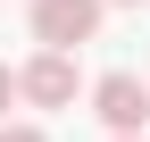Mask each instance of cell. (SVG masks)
Returning a JSON list of instances; mask_svg holds the SVG:
<instances>
[{
	"label": "cell",
	"instance_id": "2",
	"mask_svg": "<svg viewBox=\"0 0 150 142\" xmlns=\"http://www.w3.org/2000/svg\"><path fill=\"white\" fill-rule=\"evenodd\" d=\"M92 117H100L108 134H142V117H150V84L125 75V67H117V75H100V84H92Z\"/></svg>",
	"mask_w": 150,
	"mask_h": 142
},
{
	"label": "cell",
	"instance_id": "6",
	"mask_svg": "<svg viewBox=\"0 0 150 142\" xmlns=\"http://www.w3.org/2000/svg\"><path fill=\"white\" fill-rule=\"evenodd\" d=\"M117 9H150V0H117Z\"/></svg>",
	"mask_w": 150,
	"mask_h": 142
},
{
	"label": "cell",
	"instance_id": "3",
	"mask_svg": "<svg viewBox=\"0 0 150 142\" xmlns=\"http://www.w3.org/2000/svg\"><path fill=\"white\" fill-rule=\"evenodd\" d=\"M17 100H33V109H67L75 100V50H42V59L17 67Z\"/></svg>",
	"mask_w": 150,
	"mask_h": 142
},
{
	"label": "cell",
	"instance_id": "7",
	"mask_svg": "<svg viewBox=\"0 0 150 142\" xmlns=\"http://www.w3.org/2000/svg\"><path fill=\"white\" fill-rule=\"evenodd\" d=\"M117 142H142V134H117Z\"/></svg>",
	"mask_w": 150,
	"mask_h": 142
},
{
	"label": "cell",
	"instance_id": "4",
	"mask_svg": "<svg viewBox=\"0 0 150 142\" xmlns=\"http://www.w3.org/2000/svg\"><path fill=\"white\" fill-rule=\"evenodd\" d=\"M0 142H50L42 126H0Z\"/></svg>",
	"mask_w": 150,
	"mask_h": 142
},
{
	"label": "cell",
	"instance_id": "5",
	"mask_svg": "<svg viewBox=\"0 0 150 142\" xmlns=\"http://www.w3.org/2000/svg\"><path fill=\"white\" fill-rule=\"evenodd\" d=\"M8 100H17V75H8V67H0V117H8Z\"/></svg>",
	"mask_w": 150,
	"mask_h": 142
},
{
	"label": "cell",
	"instance_id": "1",
	"mask_svg": "<svg viewBox=\"0 0 150 142\" xmlns=\"http://www.w3.org/2000/svg\"><path fill=\"white\" fill-rule=\"evenodd\" d=\"M100 9L108 0H33V42L42 50H75L100 33Z\"/></svg>",
	"mask_w": 150,
	"mask_h": 142
}]
</instances>
